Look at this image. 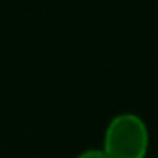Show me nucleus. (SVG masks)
I'll list each match as a JSON object with an SVG mask.
<instances>
[{"mask_svg": "<svg viewBox=\"0 0 158 158\" xmlns=\"http://www.w3.org/2000/svg\"><path fill=\"white\" fill-rule=\"evenodd\" d=\"M147 147L149 129L138 114L121 112L107 125L103 151L109 158H143Z\"/></svg>", "mask_w": 158, "mask_h": 158, "instance_id": "f257e3e1", "label": "nucleus"}, {"mask_svg": "<svg viewBox=\"0 0 158 158\" xmlns=\"http://www.w3.org/2000/svg\"><path fill=\"white\" fill-rule=\"evenodd\" d=\"M76 158H109V156L103 149H86V151H81Z\"/></svg>", "mask_w": 158, "mask_h": 158, "instance_id": "f03ea898", "label": "nucleus"}]
</instances>
